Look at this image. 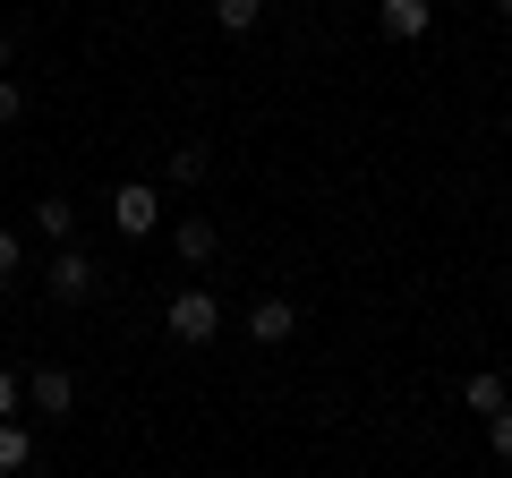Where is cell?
Segmentation results:
<instances>
[{"label":"cell","instance_id":"1","mask_svg":"<svg viewBox=\"0 0 512 478\" xmlns=\"http://www.w3.org/2000/svg\"><path fill=\"white\" fill-rule=\"evenodd\" d=\"M163 325H171V342H188V350H205L222 333V308H214V291H180L163 308Z\"/></svg>","mask_w":512,"mask_h":478},{"label":"cell","instance_id":"2","mask_svg":"<svg viewBox=\"0 0 512 478\" xmlns=\"http://www.w3.org/2000/svg\"><path fill=\"white\" fill-rule=\"evenodd\" d=\"M111 222H120V239H146V231H163V197H154L146 180L111 188Z\"/></svg>","mask_w":512,"mask_h":478},{"label":"cell","instance_id":"3","mask_svg":"<svg viewBox=\"0 0 512 478\" xmlns=\"http://www.w3.org/2000/svg\"><path fill=\"white\" fill-rule=\"evenodd\" d=\"M94 282H103V265H94L86 248H60V257H52V299H60V308L94 299Z\"/></svg>","mask_w":512,"mask_h":478},{"label":"cell","instance_id":"4","mask_svg":"<svg viewBox=\"0 0 512 478\" xmlns=\"http://www.w3.org/2000/svg\"><path fill=\"white\" fill-rule=\"evenodd\" d=\"M26 402H35L43 419H69V410H77V376L69 368H35V376H26Z\"/></svg>","mask_w":512,"mask_h":478},{"label":"cell","instance_id":"5","mask_svg":"<svg viewBox=\"0 0 512 478\" xmlns=\"http://www.w3.org/2000/svg\"><path fill=\"white\" fill-rule=\"evenodd\" d=\"M291 333H299V308H291V299H248V342L274 350V342H291Z\"/></svg>","mask_w":512,"mask_h":478},{"label":"cell","instance_id":"6","mask_svg":"<svg viewBox=\"0 0 512 478\" xmlns=\"http://www.w3.org/2000/svg\"><path fill=\"white\" fill-rule=\"evenodd\" d=\"M171 248H180V265H188V274H197V265H214L222 231H214V222H205V214H180V222H171Z\"/></svg>","mask_w":512,"mask_h":478},{"label":"cell","instance_id":"7","mask_svg":"<svg viewBox=\"0 0 512 478\" xmlns=\"http://www.w3.org/2000/svg\"><path fill=\"white\" fill-rule=\"evenodd\" d=\"M376 26L393 43H419L427 26H436V9H427V0H376Z\"/></svg>","mask_w":512,"mask_h":478},{"label":"cell","instance_id":"8","mask_svg":"<svg viewBox=\"0 0 512 478\" xmlns=\"http://www.w3.org/2000/svg\"><path fill=\"white\" fill-rule=\"evenodd\" d=\"M35 231L52 239V248H69V231H77V205H69V197H43V205H35Z\"/></svg>","mask_w":512,"mask_h":478},{"label":"cell","instance_id":"9","mask_svg":"<svg viewBox=\"0 0 512 478\" xmlns=\"http://www.w3.org/2000/svg\"><path fill=\"white\" fill-rule=\"evenodd\" d=\"M214 26L222 35H256L265 26V0H214Z\"/></svg>","mask_w":512,"mask_h":478},{"label":"cell","instance_id":"10","mask_svg":"<svg viewBox=\"0 0 512 478\" xmlns=\"http://www.w3.org/2000/svg\"><path fill=\"white\" fill-rule=\"evenodd\" d=\"M163 180H171V188H197V180H205V146H171V154H163Z\"/></svg>","mask_w":512,"mask_h":478},{"label":"cell","instance_id":"11","mask_svg":"<svg viewBox=\"0 0 512 478\" xmlns=\"http://www.w3.org/2000/svg\"><path fill=\"white\" fill-rule=\"evenodd\" d=\"M26 461H35V436H26L18 410H9V419H0V470H26Z\"/></svg>","mask_w":512,"mask_h":478},{"label":"cell","instance_id":"12","mask_svg":"<svg viewBox=\"0 0 512 478\" xmlns=\"http://www.w3.org/2000/svg\"><path fill=\"white\" fill-rule=\"evenodd\" d=\"M461 410H478V419L504 410V376H461Z\"/></svg>","mask_w":512,"mask_h":478},{"label":"cell","instance_id":"13","mask_svg":"<svg viewBox=\"0 0 512 478\" xmlns=\"http://www.w3.org/2000/svg\"><path fill=\"white\" fill-rule=\"evenodd\" d=\"M18 120H26V86H18V77H0V129H18Z\"/></svg>","mask_w":512,"mask_h":478},{"label":"cell","instance_id":"14","mask_svg":"<svg viewBox=\"0 0 512 478\" xmlns=\"http://www.w3.org/2000/svg\"><path fill=\"white\" fill-rule=\"evenodd\" d=\"M487 444H495V461H512V402L487 410Z\"/></svg>","mask_w":512,"mask_h":478},{"label":"cell","instance_id":"15","mask_svg":"<svg viewBox=\"0 0 512 478\" xmlns=\"http://www.w3.org/2000/svg\"><path fill=\"white\" fill-rule=\"evenodd\" d=\"M18 265H26V248H18V231H0V282H18Z\"/></svg>","mask_w":512,"mask_h":478},{"label":"cell","instance_id":"16","mask_svg":"<svg viewBox=\"0 0 512 478\" xmlns=\"http://www.w3.org/2000/svg\"><path fill=\"white\" fill-rule=\"evenodd\" d=\"M26 402V385H18V376H9V368H0V419H9V410H18Z\"/></svg>","mask_w":512,"mask_h":478},{"label":"cell","instance_id":"17","mask_svg":"<svg viewBox=\"0 0 512 478\" xmlns=\"http://www.w3.org/2000/svg\"><path fill=\"white\" fill-rule=\"evenodd\" d=\"M9 60H18V35H9V26H0V69H9Z\"/></svg>","mask_w":512,"mask_h":478},{"label":"cell","instance_id":"18","mask_svg":"<svg viewBox=\"0 0 512 478\" xmlns=\"http://www.w3.org/2000/svg\"><path fill=\"white\" fill-rule=\"evenodd\" d=\"M495 9H504V18H512V0H495Z\"/></svg>","mask_w":512,"mask_h":478}]
</instances>
